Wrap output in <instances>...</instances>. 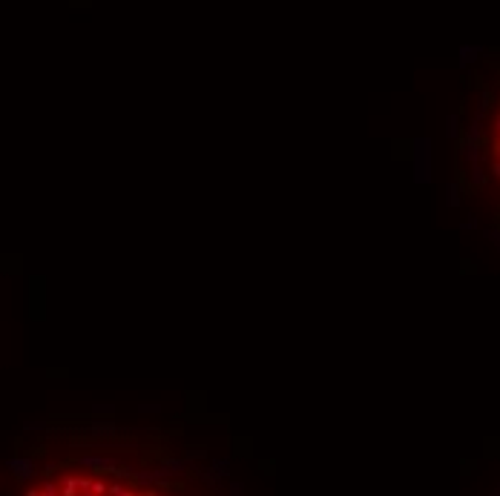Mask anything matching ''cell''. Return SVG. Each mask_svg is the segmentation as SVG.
I'll use <instances>...</instances> for the list:
<instances>
[{"mask_svg": "<svg viewBox=\"0 0 500 496\" xmlns=\"http://www.w3.org/2000/svg\"><path fill=\"white\" fill-rule=\"evenodd\" d=\"M6 496H233L219 462L167 428L61 422L29 430Z\"/></svg>", "mask_w": 500, "mask_h": 496, "instance_id": "1", "label": "cell"}, {"mask_svg": "<svg viewBox=\"0 0 500 496\" xmlns=\"http://www.w3.org/2000/svg\"><path fill=\"white\" fill-rule=\"evenodd\" d=\"M460 175L469 190L492 195L500 204V78L477 95V104L463 126Z\"/></svg>", "mask_w": 500, "mask_h": 496, "instance_id": "2", "label": "cell"}, {"mask_svg": "<svg viewBox=\"0 0 500 496\" xmlns=\"http://www.w3.org/2000/svg\"><path fill=\"white\" fill-rule=\"evenodd\" d=\"M497 496H500V493H497Z\"/></svg>", "mask_w": 500, "mask_h": 496, "instance_id": "3", "label": "cell"}]
</instances>
